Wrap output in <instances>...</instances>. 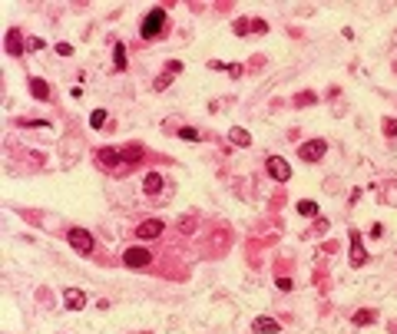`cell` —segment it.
Listing matches in <instances>:
<instances>
[{"label":"cell","instance_id":"23","mask_svg":"<svg viewBox=\"0 0 397 334\" xmlns=\"http://www.w3.org/2000/svg\"><path fill=\"white\" fill-rule=\"evenodd\" d=\"M43 40H40V37H30V40H27V50H33V53H37V50H43Z\"/></svg>","mask_w":397,"mask_h":334},{"label":"cell","instance_id":"15","mask_svg":"<svg viewBox=\"0 0 397 334\" xmlns=\"http://www.w3.org/2000/svg\"><path fill=\"white\" fill-rule=\"evenodd\" d=\"M143 189H146V196L162 192V176H159V172H149V176H146V182H143Z\"/></svg>","mask_w":397,"mask_h":334},{"label":"cell","instance_id":"22","mask_svg":"<svg viewBox=\"0 0 397 334\" xmlns=\"http://www.w3.org/2000/svg\"><path fill=\"white\" fill-rule=\"evenodd\" d=\"M384 136H397V120H394V116H391V120H384Z\"/></svg>","mask_w":397,"mask_h":334},{"label":"cell","instance_id":"2","mask_svg":"<svg viewBox=\"0 0 397 334\" xmlns=\"http://www.w3.org/2000/svg\"><path fill=\"white\" fill-rule=\"evenodd\" d=\"M324 152H328V142H324V139H308V142L298 146L301 162H318V159H324Z\"/></svg>","mask_w":397,"mask_h":334},{"label":"cell","instance_id":"14","mask_svg":"<svg viewBox=\"0 0 397 334\" xmlns=\"http://www.w3.org/2000/svg\"><path fill=\"white\" fill-rule=\"evenodd\" d=\"M30 93L37 96V100H53V96H50V83L40 80V76H30Z\"/></svg>","mask_w":397,"mask_h":334},{"label":"cell","instance_id":"24","mask_svg":"<svg viewBox=\"0 0 397 334\" xmlns=\"http://www.w3.org/2000/svg\"><path fill=\"white\" fill-rule=\"evenodd\" d=\"M179 225H182V232H196V228H192V225H196V215H185Z\"/></svg>","mask_w":397,"mask_h":334},{"label":"cell","instance_id":"19","mask_svg":"<svg viewBox=\"0 0 397 334\" xmlns=\"http://www.w3.org/2000/svg\"><path fill=\"white\" fill-rule=\"evenodd\" d=\"M106 109H93V113H89V126L93 129H103V123H106Z\"/></svg>","mask_w":397,"mask_h":334},{"label":"cell","instance_id":"12","mask_svg":"<svg viewBox=\"0 0 397 334\" xmlns=\"http://www.w3.org/2000/svg\"><path fill=\"white\" fill-rule=\"evenodd\" d=\"M364 261H367V252L361 245V235L351 232V265H364Z\"/></svg>","mask_w":397,"mask_h":334},{"label":"cell","instance_id":"6","mask_svg":"<svg viewBox=\"0 0 397 334\" xmlns=\"http://www.w3.org/2000/svg\"><path fill=\"white\" fill-rule=\"evenodd\" d=\"M162 222H159V219H146L143 222V225H139L136 228V238H143V242H149V238H159V235H162Z\"/></svg>","mask_w":397,"mask_h":334},{"label":"cell","instance_id":"11","mask_svg":"<svg viewBox=\"0 0 397 334\" xmlns=\"http://www.w3.org/2000/svg\"><path fill=\"white\" fill-rule=\"evenodd\" d=\"M228 142L248 149V146H252V133H248V129H242V126H232V129H228Z\"/></svg>","mask_w":397,"mask_h":334},{"label":"cell","instance_id":"21","mask_svg":"<svg viewBox=\"0 0 397 334\" xmlns=\"http://www.w3.org/2000/svg\"><path fill=\"white\" fill-rule=\"evenodd\" d=\"M374 318H378L374 311H358V315H354V324H371Z\"/></svg>","mask_w":397,"mask_h":334},{"label":"cell","instance_id":"9","mask_svg":"<svg viewBox=\"0 0 397 334\" xmlns=\"http://www.w3.org/2000/svg\"><path fill=\"white\" fill-rule=\"evenodd\" d=\"M24 50H27V43H24V37H20V30H7V53H10V57H20Z\"/></svg>","mask_w":397,"mask_h":334},{"label":"cell","instance_id":"13","mask_svg":"<svg viewBox=\"0 0 397 334\" xmlns=\"http://www.w3.org/2000/svg\"><path fill=\"white\" fill-rule=\"evenodd\" d=\"M96 159H100L103 165H120L123 162V149H109V146H103V149L96 152Z\"/></svg>","mask_w":397,"mask_h":334},{"label":"cell","instance_id":"7","mask_svg":"<svg viewBox=\"0 0 397 334\" xmlns=\"http://www.w3.org/2000/svg\"><path fill=\"white\" fill-rule=\"evenodd\" d=\"M179 69H182V63H179V60H172V63L166 66V73H162V76H156V83H152V89H156V93H162V89L169 86L172 80H176V73H179Z\"/></svg>","mask_w":397,"mask_h":334},{"label":"cell","instance_id":"8","mask_svg":"<svg viewBox=\"0 0 397 334\" xmlns=\"http://www.w3.org/2000/svg\"><path fill=\"white\" fill-rule=\"evenodd\" d=\"M63 304L69 311H83V308H86V295H83L80 288H66L63 291Z\"/></svg>","mask_w":397,"mask_h":334},{"label":"cell","instance_id":"18","mask_svg":"<svg viewBox=\"0 0 397 334\" xmlns=\"http://www.w3.org/2000/svg\"><path fill=\"white\" fill-rule=\"evenodd\" d=\"M139 156H143V146H126L123 149V162H139Z\"/></svg>","mask_w":397,"mask_h":334},{"label":"cell","instance_id":"10","mask_svg":"<svg viewBox=\"0 0 397 334\" xmlns=\"http://www.w3.org/2000/svg\"><path fill=\"white\" fill-rule=\"evenodd\" d=\"M252 328L259 331V334H278V331H282V324H278L275 318H265V315H259V318L252 321Z\"/></svg>","mask_w":397,"mask_h":334},{"label":"cell","instance_id":"16","mask_svg":"<svg viewBox=\"0 0 397 334\" xmlns=\"http://www.w3.org/2000/svg\"><path fill=\"white\" fill-rule=\"evenodd\" d=\"M295 208H298V215H305V219H318V202H311V199H301Z\"/></svg>","mask_w":397,"mask_h":334},{"label":"cell","instance_id":"3","mask_svg":"<svg viewBox=\"0 0 397 334\" xmlns=\"http://www.w3.org/2000/svg\"><path fill=\"white\" fill-rule=\"evenodd\" d=\"M66 238H69V245H73L80 255H93V235H89L86 228H69Z\"/></svg>","mask_w":397,"mask_h":334},{"label":"cell","instance_id":"17","mask_svg":"<svg viewBox=\"0 0 397 334\" xmlns=\"http://www.w3.org/2000/svg\"><path fill=\"white\" fill-rule=\"evenodd\" d=\"M113 63H116V69H126V46L123 43L113 46Z\"/></svg>","mask_w":397,"mask_h":334},{"label":"cell","instance_id":"5","mask_svg":"<svg viewBox=\"0 0 397 334\" xmlns=\"http://www.w3.org/2000/svg\"><path fill=\"white\" fill-rule=\"evenodd\" d=\"M123 261H126L129 268H146L152 261V255H149V248H143V245H132L123 252Z\"/></svg>","mask_w":397,"mask_h":334},{"label":"cell","instance_id":"26","mask_svg":"<svg viewBox=\"0 0 397 334\" xmlns=\"http://www.w3.org/2000/svg\"><path fill=\"white\" fill-rule=\"evenodd\" d=\"M225 69H228V76H232V80H235V76H242V66H239V63H228Z\"/></svg>","mask_w":397,"mask_h":334},{"label":"cell","instance_id":"25","mask_svg":"<svg viewBox=\"0 0 397 334\" xmlns=\"http://www.w3.org/2000/svg\"><path fill=\"white\" fill-rule=\"evenodd\" d=\"M57 53H60V57H69V53H73V46H69V43H57Z\"/></svg>","mask_w":397,"mask_h":334},{"label":"cell","instance_id":"4","mask_svg":"<svg viewBox=\"0 0 397 334\" xmlns=\"http://www.w3.org/2000/svg\"><path fill=\"white\" fill-rule=\"evenodd\" d=\"M265 169H268V176L275 179V182H288L291 179V165L285 162L282 156H268L265 159Z\"/></svg>","mask_w":397,"mask_h":334},{"label":"cell","instance_id":"20","mask_svg":"<svg viewBox=\"0 0 397 334\" xmlns=\"http://www.w3.org/2000/svg\"><path fill=\"white\" fill-rule=\"evenodd\" d=\"M179 136H182V139H185V142H199V139H202V136H199V129H192V126H185V129H179Z\"/></svg>","mask_w":397,"mask_h":334},{"label":"cell","instance_id":"1","mask_svg":"<svg viewBox=\"0 0 397 334\" xmlns=\"http://www.w3.org/2000/svg\"><path fill=\"white\" fill-rule=\"evenodd\" d=\"M162 27H166V10H162V7H152V10L146 13L139 33H143V40H152V37H159V33H162Z\"/></svg>","mask_w":397,"mask_h":334}]
</instances>
